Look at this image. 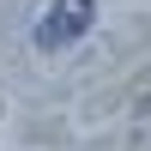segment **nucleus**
Listing matches in <instances>:
<instances>
[{"label": "nucleus", "mask_w": 151, "mask_h": 151, "mask_svg": "<svg viewBox=\"0 0 151 151\" xmlns=\"http://www.w3.org/2000/svg\"><path fill=\"white\" fill-rule=\"evenodd\" d=\"M91 24H97V0H48L42 24H36V48H42V55H60V48H73Z\"/></svg>", "instance_id": "obj_1"}]
</instances>
